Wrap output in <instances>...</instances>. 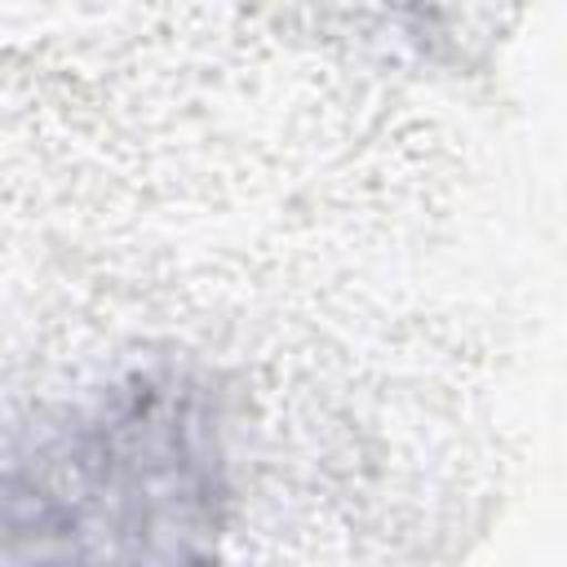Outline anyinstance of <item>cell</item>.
<instances>
[{
    "mask_svg": "<svg viewBox=\"0 0 567 567\" xmlns=\"http://www.w3.org/2000/svg\"><path fill=\"white\" fill-rule=\"evenodd\" d=\"M217 496L190 403L146 385L0 474V567H221Z\"/></svg>",
    "mask_w": 567,
    "mask_h": 567,
    "instance_id": "6da1fadb",
    "label": "cell"
}]
</instances>
